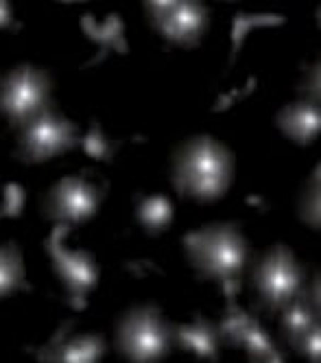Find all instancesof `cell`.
I'll use <instances>...</instances> for the list:
<instances>
[{"label": "cell", "instance_id": "obj_1", "mask_svg": "<svg viewBox=\"0 0 321 363\" xmlns=\"http://www.w3.org/2000/svg\"><path fill=\"white\" fill-rule=\"evenodd\" d=\"M234 175L232 151L210 136L184 143L175 153L173 184L181 197L214 201L227 193Z\"/></svg>", "mask_w": 321, "mask_h": 363}, {"label": "cell", "instance_id": "obj_2", "mask_svg": "<svg viewBox=\"0 0 321 363\" xmlns=\"http://www.w3.org/2000/svg\"><path fill=\"white\" fill-rule=\"evenodd\" d=\"M186 252L201 278L219 280L227 298L238 289V276L247 261V243L236 223H214L184 237Z\"/></svg>", "mask_w": 321, "mask_h": 363}, {"label": "cell", "instance_id": "obj_3", "mask_svg": "<svg viewBox=\"0 0 321 363\" xmlns=\"http://www.w3.org/2000/svg\"><path fill=\"white\" fill-rule=\"evenodd\" d=\"M173 342V328L153 304L131 308L120 320L116 346L129 361L164 359Z\"/></svg>", "mask_w": 321, "mask_h": 363}, {"label": "cell", "instance_id": "obj_4", "mask_svg": "<svg viewBox=\"0 0 321 363\" xmlns=\"http://www.w3.org/2000/svg\"><path fill=\"white\" fill-rule=\"evenodd\" d=\"M81 143L77 125L64 118L55 108L46 106L33 118L20 125L18 158L26 164H40L52 155H60Z\"/></svg>", "mask_w": 321, "mask_h": 363}, {"label": "cell", "instance_id": "obj_5", "mask_svg": "<svg viewBox=\"0 0 321 363\" xmlns=\"http://www.w3.org/2000/svg\"><path fill=\"white\" fill-rule=\"evenodd\" d=\"M50 88L48 72L24 64L0 79V112L20 127L50 106Z\"/></svg>", "mask_w": 321, "mask_h": 363}, {"label": "cell", "instance_id": "obj_6", "mask_svg": "<svg viewBox=\"0 0 321 363\" xmlns=\"http://www.w3.org/2000/svg\"><path fill=\"white\" fill-rule=\"evenodd\" d=\"M254 287L269 311H282L302 287V267L286 245H276L254 269Z\"/></svg>", "mask_w": 321, "mask_h": 363}, {"label": "cell", "instance_id": "obj_7", "mask_svg": "<svg viewBox=\"0 0 321 363\" xmlns=\"http://www.w3.org/2000/svg\"><path fill=\"white\" fill-rule=\"evenodd\" d=\"M68 232L66 223H60L48 241L44 243L50 258H52V267H55L57 276L62 278L64 287L77 308H81L86 302V296L94 289L98 272L94 265V258L90 252L84 250H68L64 245V237Z\"/></svg>", "mask_w": 321, "mask_h": 363}, {"label": "cell", "instance_id": "obj_8", "mask_svg": "<svg viewBox=\"0 0 321 363\" xmlns=\"http://www.w3.org/2000/svg\"><path fill=\"white\" fill-rule=\"evenodd\" d=\"M147 11L153 29L162 33L171 44H199L208 24V9L203 7V3H188V0L147 3Z\"/></svg>", "mask_w": 321, "mask_h": 363}, {"label": "cell", "instance_id": "obj_9", "mask_svg": "<svg viewBox=\"0 0 321 363\" xmlns=\"http://www.w3.org/2000/svg\"><path fill=\"white\" fill-rule=\"evenodd\" d=\"M101 201V191L86 182L84 177H64L50 189L44 211L48 219H55L60 223H81L90 219Z\"/></svg>", "mask_w": 321, "mask_h": 363}, {"label": "cell", "instance_id": "obj_10", "mask_svg": "<svg viewBox=\"0 0 321 363\" xmlns=\"http://www.w3.org/2000/svg\"><path fill=\"white\" fill-rule=\"evenodd\" d=\"M227 315L219 324L221 340L230 342L232 346L245 348L252 361H284L282 352L271 344L266 333L260 328L258 320L245 313V311H240L234 298H227Z\"/></svg>", "mask_w": 321, "mask_h": 363}, {"label": "cell", "instance_id": "obj_11", "mask_svg": "<svg viewBox=\"0 0 321 363\" xmlns=\"http://www.w3.org/2000/svg\"><path fill=\"white\" fill-rule=\"evenodd\" d=\"M278 127L282 129V134L288 136L291 140H295L298 145H310L319 136L321 127V114H319V103L312 101H295L286 106L278 114Z\"/></svg>", "mask_w": 321, "mask_h": 363}, {"label": "cell", "instance_id": "obj_12", "mask_svg": "<svg viewBox=\"0 0 321 363\" xmlns=\"http://www.w3.org/2000/svg\"><path fill=\"white\" fill-rule=\"evenodd\" d=\"M105 352V342L98 335H79L72 340H64V328L42 352V361H62V363H92Z\"/></svg>", "mask_w": 321, "mask_h": 363}, {"label": "cell", "instance_id": "obj_13", "mask_svg": "<svg viewBox=\"0 0 321 363\" xmlns=\"http://www.w3.org/2000/svg\"><path fill=\"white\" fill-rule=\"evenodd\" d=\"M173 340L184 348L195 352L199 359H210L217 361L219 359V326H214L212 322L203 320L201 315L193 324H184L173 328Z\"/></svg>", "mask_w": 321, "mask_h": 363}, {"label": "cell", "instance_id": "obj_14", "mask_svg": "<svg viewBox=\"0 0 321 363\" xmlns=\"http://www.w3.org/2000/svg\"><path fill=\"white\" fill-rule=\"evenodd\" d=\"M315 311L319 308L302 291L282 308V333L291 346H295L315 324H319Z\"/></svg>", "mask_w": 321, "mask_h": 363}, {"label": "cell", "instance_id": "obj_15", "mask_svg": "<svg viewBox=\"0 0 321 363\" xmlns=\"http://www.w3.org/2000/svg\"><path fill=\"white\" fill-rule=\"evenodd\" d=\"M84 31L88 38H92L103 50L101 55L107 48H116L118 53H127V44H125V33H123V22L118 16H110L105 22H94L90 16H84Z\"/></svg>", "mask_w": 321, "mask_h": 363}, {"label": "cell", "instance_id": "obj_16", "mask_svg": "<svg viewBox=\"0 0 321 363\" xmlns=\"http://www.w3.org/2000/svg\"><path fill=\"white\" fill-rule=\"evenodd\" d=\"M138 221L145 225L149 235H157L173 221V203L164 195H153V197H140L138 208H136Z\"/></svg>", "mask_w": 321, "mask_h": 363}, {"label": "cell", "instance_id": "obj_17", "mask_svg": "<svg viewBox=\"0 0 321 363\" xmlns=\"http://www.w3.org/2000/svg\"><path fill=\"white\" fill-rule=\"evenodd\" d=\"M22 254L13 243L0 247V298L9 296L16 289H26Z\"/></svg>", "mask_w": 321, "mask_h": 363}, {"label": "cell", "instance_id": "obj_18", "mask_svg": "<svg viewBox=\"0 0 321 363\" xmlns=\"http://www.w3.org/2000/svg\"><path fill=\"white\" fill-rule=\"evenodd\" d=\"M284 20L278 16H249V13H236L234 18V31H232V42H234V50H232V62L236 60L240 44L247 38V33L256 27H276V24H282Z\"/></svg>", "mask_w": 321, "mask_h": 363}, {"label": "cell", "instance_id": "obj_19", "mask_svg": "<svg viewBox=\"0 0 321 363\" xmlns=\"http://www.w3.org/2000/svg\"><path fill=\"white\" fill-rule=\"evenodd\" d=\"M300 217L310 228L319 230V167H315L300 199Z\"/></svg>", "mask_w": 321, "mask_h": 363}, {"label": "cell", "instance_id": "obj_20", "mask_svg": "<svg viewBox=\"0 0 321 363\" xmlns=\"http://www.w3.org/2000/svg\"><path fill=\"white\" fill-rule=\"evenodd\" d=\"M81 145H84V151L88 155H92V158H96V160H110L114 149H116L110 140L105 138V134H103V129L98 127V123H92L90 134L81 140Z\"/></svg>", "mask_w": 321, "mask_h": 363}, {"label": "cell", "instance_id": "obj_21", "mask_svg": "<svg viewBox=\"0 0 321 363\" xmlns=\"http://www.w3.org/2000/svg\"><path fill=\"white\" fill-rule=\"evenodd\" d=\"M293 348H295L300 354H304L308 361H319V354H321V348H319V324H315Z\"/></svg>", "mask_w": 321, "mask_h": 363}, {"label": "cell", "instance_id": "obj_22", "mask_svg": "<svg viewBox=\"0 0 321 363\" xmlns=\"http://www.w3.org/2000/svg\"><path fill=\"white\" fill-rule=\"evenodd\" d=\"M300 90L304 92V99L306 101H312V103H319V64H315L300 86Z\"/></svg>", "mask_w": 321, "mask_h": 363}, {"label": "cell", "instance_id": "obj_23", "mask_svg": "<svg viewBox=\"0 0 321 363\" xmlns=\"http://www.w3.org/2000/svg\"><path fill=\"white\" fill-rule=\"evenodd\" d=\"M13 27V16H11V7L9 3H0V29H9Z\"/></svg>", "mask_w": 321, "mask_h": 363}]
</instances>
